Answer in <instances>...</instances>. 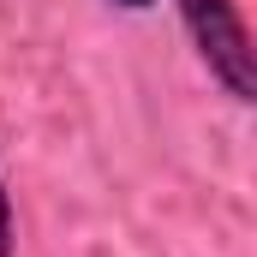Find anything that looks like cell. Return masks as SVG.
<instances>
[{"instance_id":"6da1fadb","label":"cell","mask_w":257,"mask_h":257,"mask_svg":"<svg viewBox=\"0 0 257 257\" xmlns=\"http://www.w3.org/2000/svg\"><path fill=\"white\" fill-rule=\"evenodd\" d=\"M174 12H180V24L192 36L203 72L221 84V96L251 108L257 102V48H251L239 0H174Z\"/></svg>"},{"instance_id":"7a4b0ae2","label":"cell","mask_w":257,"mask_h":257,"mask_svg":"<svg viewBox=\"0 0 257 257\" xmlns=\"http://www.w3.org/2000/svg\"><path fill=\"white\" fill-rule=\"evenodd\" d=\"M18 251V221H12V197H6V186H0V257Z\"/></svg>"},{"instance_id":"3957f363","label":"cell","mask_w":257,"mask_h":257,"mask_svg":"<svg viewBox=\"0 0 257 257\" xmlns=\"http://www.w3.org/2000/svg\"><path fill=\"white\" fill-rule=\"evenodd\" d=\"M108 6H120V12H150L156 0H108Z\"/></svg>"}]
</instances>
